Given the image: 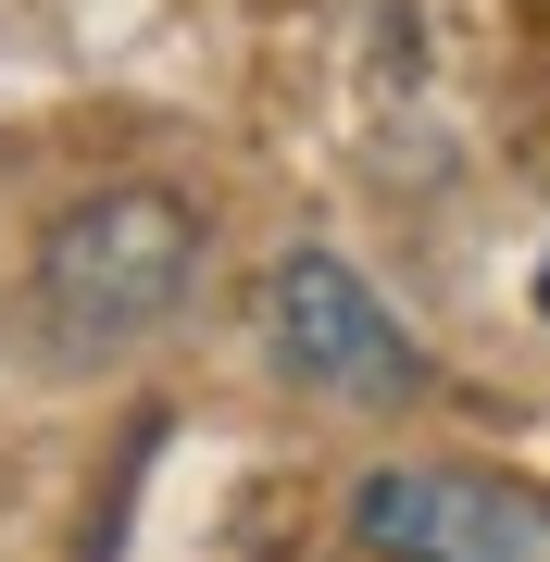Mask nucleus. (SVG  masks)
<instances>
[{
    "instance_id": "1",
    "label": "nucleus",
    "mask_w": 550,
    "mask_h": 562,
    "mask_svg": "<svg viewBox=\"0 0 550 562\" xmlns=\"http://www.w3.org/2000/svg\"><path fill=\"white\" fill-rule=\"evenodd\" d=\"M188 276H201V213L176 188H101L76 201L38 238V313L63 350H113V338H150Z\"/></svg>"
},
{
    "instance_id": "2",
    "label": "nucleus",
    "mask_w": 550,
    "mask_h": 562,
    "mask_svg": "<svg viewBox=\"0 0 550 562\" xmlns=\"http://www.w3.org/2000/svg\"><path fill=\"white\" fill-rule=\"evenodd\" d=\"M263 325H276V362L326 401H413V338L375 313V288L350 276L338 250H288L276 288H263Z\"/></svg>"
},
{
    "instance_id": "3",
    "label": "nucleus",
    "mask_w": 550,
    "mask_h": 562,
    "mask_svg": "<svg viewBox=\"0 0 550 562\" xmlns=\"http://www.w3.org/2000/svg\"><path fill=\"white\" fill-rule=\"evenodd\" d=\"M350 538L388 562H550V501L501 475H450V462H401V475H363Z\"/></svg>"
},
{
    "instance_id": "4",
    "label": "nucleus",
    "mask_w": 550,
    "mask_h": 562,
    "mask_svg": "<svg viewBox=\"0 0 550 562\" xmlns=\"http://www.w3.org/2000/svg\"><path fill=\"white\" fill-rule=\"evenodd\" d=\"M538 313H550V262H538Z\"/></svg>"
}]
</instances>
